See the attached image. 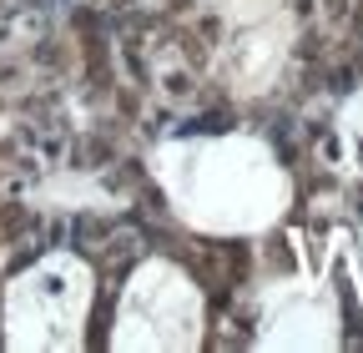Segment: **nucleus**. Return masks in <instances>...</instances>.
<instances>
[{
  "mask_svg": "<svg viewBox=\"0 0 363 353\" xmlns=\"http://www.w3.org/2000/svg\"><path fill=\"white\" fill-rule=\"evenodd\" d=\"M177 202L207 228H252L272 212V172L257 147L212 142L192 147L187 167H177Z\"/></svg>",
  "mask_w": 363,
  "mask_h": 353,
  "instance_id": "nucleus-1",
  "label": "nucleus"
},
{
  "mask_svg": "<svg viewBox=\"0 0 363 353\" xmlns=\"http://www.w3.org/2000/svg\"><path fill=\"white\" fill-rule=\"evenodd\" d=\"M86 273L66 257H51L30 268L26 278H16L11 298H6V338L16 348H61L76 338L81 308H86Z\"/></svg>",
  "mask_w": 363,
  "mask_h": 353,
  "instance_id": "nucleus-2",
  "label": "nucleus"
},
{
  "mask_svg": "<svg viewBox=\"0 0 363 353\" xmlns=\"http://www.w3.org/2000/svg\"><path fill=\"white\" fill-rule=\"evenodd\" d=\"M197 338V293L167 262H152L131 278L121 303V343H192Z\"/></svg>",
  "mask_w": 363,
  "mask_h": 353,
  "instance_id": "nucleus-3",
  "label": "nucleus"
},
{
  "mask_svg": "<svg viewBox=\"0 0 363 353\" xmlns=\"http://www.w3.org/2000/svg\"><path fill=\"white\" fill-rule=\"evenodd\" d=\"M267 66H272V40L267 35H247L238 46V76L257 81V76H267Z\"/></svg>",
  "mask_w": 363,
  "mask_h": 353,
  "instance_id": "nucleus-4",
  "label": "nucleus"
}]
</instances>
